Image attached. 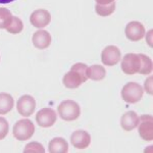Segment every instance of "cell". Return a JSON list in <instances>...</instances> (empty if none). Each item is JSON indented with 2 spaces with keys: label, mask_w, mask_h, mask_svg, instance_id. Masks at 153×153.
Masks as SVG:
<instances>
[{
  "label": "cell",
  "mask_w": 153,
  "mask_h": 153,
  "mask_svg": "<svg viewBox=\"0 0 153 153\" xmlns=\"http://www.w3.org/2000/svg\"><path fill=\"white\" fill-rule=\"evenodd\" d=\"M115 10V2H112L110 4H106V5H101L97 4L95 5V11L98 16H108L111 13H113Z\"/></svg>",
  "instance_id": "cell-18"
},
{
  "label": "cell",
  "mask_w": 153,
  "mask_h": 153,
  "mask_svg": "<svg viewBox=\"0 0 153 153\" xmlns=\"http://www.w3.org/2000/svg\"><path fill=\"white\" fill-rule=\"evenodd\" d=\"M32 41L36 48L46 49L51 44V36L45 30H39L34 33Z\"/></svg>",
  "instance_id": "cell-13"
},
{
  "label": "cell",
  "mask_w": 153,
  "mask_h": 153,
  "mask_svg": "<svg viewBox=\"0 0 153 153\" xmlns=\"http://www.w3.org/2000/svg\"><path fill=\"white\" fill-rule=\"evenodd\" d=\"M141 58V71L139 74L141 75H149L152 71V60L145 54H139Z\"/></svg>",
  "instance_id": "cell-20"
},
{
  "label": "cell",
  "mask_w": 153,
  "mask_h": 153,
  "mask_svg": "<svg viewBox=\"0 0 153 153\" xmlns=\"http://www.w3.org/2000/svg\"><path fill=\"white\" fill-rule=\"evenodd\" d=\"M16 1V0H0V3L1 4H7V3H11V2Z\"/></svg>",
  "instance_id": "cell-26"
},
{
  "label": "cell",
  "mask_w": 153,
  "mask_h": 153,
  "mask_svg": "<svg viewBox=\"0 0 153 153\" xmlns=\"http://www.w3.org/2000/svg\"><path fill=\"white\" fill-rule=\"evenodd\" d=\"M144 90L146 91V92L148 93V94H150L151 95L152 94V76H150L149 78L147 79L146 81H145V83H144Z\"/></svg>",
  "instance_id": "cell-24"
},
{
  "label": "cell",
  "mask_w": 153,
  "mask_h": 153,
  "mask_svg": "<svg viewBox=\"0 0 153 153\" xmlns=\"http://www.w3.org/2000/svg\"><path fill=\"white\" fill-rule=\"evenodd\" d=\"M143 92L144 90L140 84L130 82L123 87L122 97L127 103H137L141 100Z\"/></svg>",
  "instance_id": "cell-4"
},
{
  "label": "cell",
  "mask_w": 153,
  "mask_h": 153,
  "mask_svg": "<svg viewBox=\"0 0 153 153\" xmlns=\"http://www.w3.org/2000/svg\"><path fill=\"white\" fill-rule=\"evenodd\" d=\"M14 100L8 93H0V114H6L13 108Z\"/></svg>",
  "instance_id": "cell-16"
},
{
  "label": "cell",
  "mask_w": 153,
  "mask_h": 153,
  "mask_svg": "<svg viewBox=\"0 0 153 153\" xmlns=\"http://www.w3.org/2000/svg\"><path fill=\"white\" fill-rule=\"evenodd\" d=\"M87 76L88 79L93 81H101L105 78L106 71L102 65H91L87 68Z\"/></svg>",
  "instance_id": "cell-17"
},
{
  "label": "cell",
  "mask_w": 153,
  "mask_h": 153,
  "mask_svg": "<svg viewBox=\"0 0 153 153\" xmlns=\"http://www.w3.org/2000/svg\"><path fill=\"white\" fill-rule=\"evenodd\" d=\"M88 66L85 63L78 62L71 68V71L66 73L62 79V83L66 88L76 89L88 80Z\"/></svg>",
  "instance_id": "cell-1"
},
{
  "label": "cell",
  "mask_w": 153,
  "mask_h": 153,
  "mask_svg": "<svg viewBox=\"0 0 153 153\" xmlns=\"http://www.w3.org/2000/svg\"><path fill=\"white\" fill-rule=\"evenodd\" d=\"M139 132L140 137L145 141L153 140V117L150 114H144L140 117L139 120Z\"/></svg>",
  "instance_id": "cell-6"
},
{
  "label": "cell",
  "mask_w": 153,
  "mask_h": 153,
  "mask_svg": "<svg viewBox=\"0 0 153 153\" xmlns=\"http://www.w3.org/2000/svg\"><path fill=\"white\" fill-rule=\"evenodd\" d=\"M122 71L127 75H135L141 71V58L139 54L128 53L122 61Z\"/></svg>",
  "instance_id": "cell-5"
},
{
  "label": "cell",
  "mask_w": 153,
  "mask_h": 153,
  "mask_svg": "<svg viewBox=\"0 0 153 153\" xmlns=\"http://www.w3.org/2000/svg\"><path fill=\"white\" fill-rule=\"evenodd\" d=\"M127 38L131 41H139L145 35V28L140 22H131L125 29Z\"/></svg>",
  "instance_id": "cell-10"
},
{
  "label": "cell",
  "mask_w": 153,
  "mask_h": 153,
  "mask_svg": "<svg viewBox=\"0 0 153 153\" xmlns=\"http://www.w3.org/2000/svg\"><path fill=\"white\" fill-rule=\"evenodd\" d=\"M13 136L19 141H26L33 137L35 126L30 120H21L13 126Z\"/></svg>",
  "instance_id": "cell-3"
},
{
  "label": "cell",
  "mask_w": 153,
  "mask_h": 153,
  "mask_svg": "<svg viewBox=\"0 0 153 153\" xmlns=\"http://www.w3.org/2000/svg\"><path fill=\"white\" fill-rule=\"evenodd\" d=\"M71 143L78 149H85L91 143V136L86 131H76L71 136Z\"/></svg>",
  "instance_id": "cell-12"
},
{
  "label": "cell",
  "mask_w": 153,
  "mask_h": 153,
  "mask_svg": "<svg viewBox=\"0 0 153 153\" xmlns=\"http://www.w3.org/2000/svg\"><path fill=\"white\" fill-rule=\"evenodd\" d=\"M30 22L38 29L45 28L51 22V14L46 9H37L30 16Z\"/></svg>",
  "instance_id": "cell-11"
},
{
  "label": "cell",
  "mask_w": 153,
  "mask_h": 153,
  "mask_svg": "<svg viewBox=\"0 0 153 153\" xmlns=\"http://www.w3.org/2000/svg\"><path fill=\"white\" fill-rule=\"evenodd\" d=\"M120 57H122L120 50L114 45H109L105 47L101 53V60L103 65L107 66L115 65L120 60Z\"/></svg>",
  "instance_id": "cell-9"
},
{
  "label": "cell",
  "mask_w": 153,
  "mask_h": 153,
  "mask_svg": "<svg viewBox=\"0 0 153 153\" xmlns=\"http://www.w3.org/2000/svg\"><path fill=\"white\" fill-rule=\"evenodd\" d=\"M149 35L150 36H151L152 35V30H150V31H149ZM146 40H148V43H149V45L150 46H152V43H151V37H150V38H146Z\"/></svg>",
  "instance_id": "cell-27"
},
{
  "label": "cell",
  "mask_w": 153,
  "mask_h": 153,
  "mask_svg": "<svg viewBox=\"0 0 153 153\" xmlns=\"http://www.w3.org/2000/svg\"><path fill=\"white\" fill-rule=\"evenodd\" d=\"M18 111L22 117H30L35 111L36 108V101L35 98L31 95H23L18 100V104H16Z\"/></svg>",
  "instance_id": "cell-8"
},
{
  "label": "cell",
  "mask_w": 153,
  "mask_h": 153,
  "mask_svg": "<svg viewBox=\"0 0 153 153\" xmlns=\"http://www.w3.org/2000/svg\"><path fill=\"white\" fill-rule=\"evenodd\" d=\"M24 29V24L22 22V19L16 16H12V21L10 25L6 28V31L10 34H19L23 31Z\"/></svg>",
  "instance_id": "cell-21"
},
{
  "label": "cell",
  "mask_w": 153,
  "mask_h": 153,
  "mask_svg": "<svg viewBox=\"0 0 153 153\" xmlns=\"http://www.w3.org/2000/svg\"><path fill=\"white\" fill-rule=\"evenodd\" d=\"M25 153H44L45 149H44L43 145L38 142H31L25 147L24 149Z\"/></svg>",
  "instance_id": "cell-22"
},
{
  "label": "cell",
  "mask_w": 153,
  "mask_h": 153,
  "mask_svg": "<svg viewBox=\"0 0 153 153\" xmlns=\"http://www.w3.org/2000/svg\"><path fill=\"white\" fill-rule=\"evenodd\" d=\"M57 114L52 108H42L36 114V122L42 128H50L56 123Z\"/></svg>",
  "instance_id": "cell-7"
},
{
  "label": "cell",
  "mask_w": 153,
  "mask_h": 153,
  "mask_svg": "<svg viewBox=\"0 0 153 153\" xmlns=\"http://www.w3.org/2000/svg\"><path fill=\"white\" fill-rule=\"evenodd\" d=\"M48 151L50 153H66L68 151V144L63 138H54L49 142Z\"/></svg>",
  "instance_id": "cell-15"
},
{
  "label": "cell",
  "mask_w": 153,
  "mask_h": 153,
  "mask_svg": "<svg viewBox=\"0 0 153 153\" xmlns=\"http://www.w3.org/2000/svg\"><path fill=\"white\" fill-rule=\"evenodd\" d=\"M12 21V14L9 9L0 8V29H6Z\"/></svg>",
  "instance_id": "cell-19"
},
{
  "label": "cell",
  "mask_w": 153,
  "mask_h": 153,
  "mask_svg": "<svg viewBox=\"0 0 153 153\" xmlns=\"http://www.w3.org/2000/svg\"><path fill=\"white\" fill-rule=\"evenodd\" d=\"M8 130H9L8 122L4 117H0V140L4 139L6 137L7 134H8Z\"/></svg>",
  "instance_id": "cell-23"
},
{
  "label": "cell",
  "mask_w": 153,
  "mask_h": 153,
  "mask_svg": "<svg viewBox=\"0 0 153 153\" xmlns=\"http://www.w3.org/2000/svg\"><path fill=\"white\" fill-rule=\"evenodd\" d=\"M58 114L65 122L76 120L81 114V107L74 100H65L58 106Z\"/></svg>",
  "instance_id": "cell-2"
},
{
  "label": "cell",
  "mask_w": 153,
  "mask_h": 153,
  "mask_svg": "<svg viewBox=\"0 0 153 153\" xmlns=\"http://www.w3.org/2000/svg\"><path fill=\"white\" fill-rule=\"evenodd\" d=\"M97 4H101V5H106V4H110L112 2H115L114 0H95Z\"/></svg>",
  "instance_id": "cell-25"
},
{
  "label": "cell",
  "mask_w": 153,
  "mask_h": 153,
  "mask_svg": "<svg viewBox=\"0 0 153 153\" xmlns=\"http://www.w3.org/2000/svg\"><path fill=\"white\" fill-rule=\"evenodd\" d=\"M139 120V115L135 111H128L125 114H123L122 118H120V126L125 131L130 132V131H133L135 128L138 127Z\"/></svg>",
  "instance_id": "cell-14"
}]
</instances>
